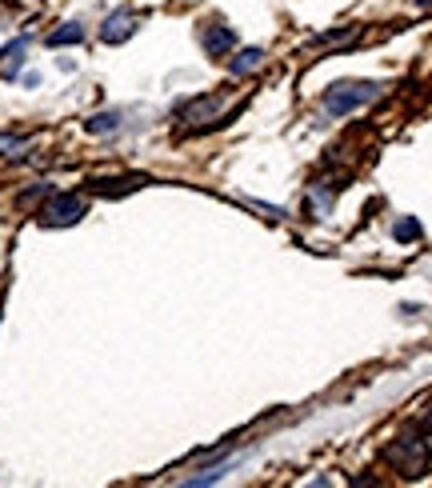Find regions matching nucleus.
<instances>
[{"label": "nucleus", "mask_w": 432, "mask_h": 488, "mask_svg": "<svg viewBox=\"0 0 432 488\" xmlns=\"http://www.w3.org/2000/svg\"><path fill=\"white\" fill-rule=\"evenodd\" d=\"M360 36V28H333V33H320L305 45V53H325V48H345L353 45V40Z\"/></svg>", "instance_id": "5"}, {"label": "nucleus", "mask_w": 432, "mask_h": 488, "mask_svg": "<svg viewBox=\"0 0 432 488\" xmlns=\"http://www.w3.org/2000/svg\"><path fill=\"white\" fill-rule=\"evenodd\" d=\"M25 48H28V40H25V36H20V40H13V45L5 48V68H0V73H5L8 80H16L20 65H25Z\"/></svg>", "instance_id": "9"}, {"label": "nucleus", "mask_w": 432, "mask_h": 488, "mask_svg": "<svg viewBox=\"0 0 432 488\" xmlns=\"http://www.w3.org/2000/svg\"><path fill=\"white\" fill-rule=\"evenodd\" d=\"M216 108H220L216 97H196V100H188V105L180 108V120H208Z\"/></svg>", "instance_id": "8"}, {"label": "nucleus", "mask_w": 432, "mask_h": 488, "mask_svg": "<svg viewBox=\"0 0 432 488\" xmlns=\"http://www.w3.org/2000/svg\"><path fill=\"white\" fill-rule=\"evenodd\" d=\"M380 93H385V88L373 85V80H348V85H333L325 93V113L328 117H348V113H357V108L380 100Z\"/></svg>", "instance_id": "1"}, {"label": "nucleus", "mask_w": 432, "mask_h": 488, "mask_svg": "<svg viewBox=\"0 0 432 488\" xmlns=\"http://www.w3.org/2000/svg\"><path fill=\"white\" fill-rule=\"evenodd\" d=\"M200 40H205V53L208 56H225L228 48L236 45V33H233V28H225V25H213Z\"/></svg>", "instance_id": "6"}, {"label": "nucleus", "mask_w": 432, "mask_h": 488, "mask_svg": "<svg viewBox=\"0 0 432 488\" xmlns=\"http://www.w3.org/2000/svg\"><path fill=\"white\" fill-rule=\"evenodd\" d=\"M260 65H265V53H260V48H245V53H236V56H233V76L256 73Z\"/></svg>", "instance_id": "10"}, {"label": "nucleus", "mask_w": 432, "mask_h": 488, "mask_svg": "<svg viewBox=\"0 0 432 488\" xmlns=\"http://www.w3.org/2000/svg\"><path fill=\"white\" fill-rule=\"evenodd\" d=\"M136 25H140V16L133 8H116V13L105 16V25H100V40H105V45H125V40L136 33Z\"/></svg>", "instance_id": "4"}, {"label": "nucleus", "mask_w": 432, "mask_h": 488, "mask_svg": "<svg viewBox=\"0 0 432 488\" xmlns=\"http://www.w3.org/2000/svg\"><path fill=\"white\" fill-rule=\"evenodd\" d=\"M425 421H428V424H432V401H428V412H425Z\"/></svg>", "instance_id": "15"}, {"label": "nucleus", "mask_w": 432, "mask_h": 488, "mask_svg": "<svg viewBox=\"0 0 432 488\" xmlns=\"http://www.w3.org/2000/svg\"><path fill=\"white\" fill-rule=\"evenodd\" d=\"M417 5H432V0H417Z\"/></svg>", "instance_id": "16"}, {"label": "nucleus", "mask_w": 432, "mask_h": 488, "mask_svg": "<svg viewBox=\"0 0 432 488\" xmlns=\"http://www.w3.org/2000/svg\"><path fill=\"white\" fill-rule=\"evenodd\" d=\"M393 237L397 240H417L420 237V225H417L413 217H405V220H397V225H393Z\"/></svg>", "instance_id": "14"}, {"label": "nucleus", "mask_w": 432, "mask_h": 488, "mask_svg": "<svg viewBox=\"0 0 432 488\" xmlns=\"http://www.w3.org/2000/svg\"><path fill=\"white\" fill-rule=\"evenodd\" d=\"M0 28H5V20H0Z\"/></svg>", "instance_id": "17"}, {"label": "nucleus", "mask_w": 432, "mask_h": 488, "mask_svg": "<svg viewBox=\"0 0 432 488\" xmlns=\"http://www.w3.org/2000/svg\"><path fill=\"white\" fill-rule=\"evenodd\" d=\"M385 461L405 476H420L428 469V444L420 436H400V441H393L385 449Z\"/></svg>", "instance_id": "2"}, {"label": "nucleus", "mask_w": 432, "mask_h": 488, "mask_svg": "<svg viewBox=\"0 0 432 488\" xmlns=\"http://www.w3.org/2000/svg\"><path fill=\"white\" fill-rule=\"evenodd\" d=\"M28 148V137H16V132H0V157H20Z\"/></svg>", "instance_id": "13"}, {"label": "nucleus", "mask_w": 432, "mask_h": 488, "mask_svg": "<svg viewBox=\"0 0 432 488\" xmlns=\"http://www.w3.org/2000/svg\"><path fill=\"white\" fill-rule=\"evenodd\" d=\"M120 128V113H96L85 120V132H93V137H105V132H116Z\"/></svg>", "instance_id": "11"}, {"label": "nucleus", "mask_w": 432, "mask_h": 488, "mask_svg": "<svg viewBox=\"0 0 432 488\" xmlns=\"http://www.w3.org/2000/svg\"><path fill=\"white\" fill-rule=\"evenodd\" d=\"M80 40H85V25H76V20H68L65 28H56V33L48 36V45L60 48V45H80Z\"/></svg>", "instance_id": "12"}, {"label": "nucleus", "mask_w": 432, "mask_h": 488, "mask_svg": "<svg viewBox=\"0 0 432 488\" xmlns=\"http://www.w3.org/2000/svg\"><path fill=\"white\" fill-rule=\"evenodd\" d=\"M145 185V177H120V180H93V192L100 197H125V192H133Z\"/></svg>", "instance_id": "7"}, {"label": "nucleus", "mask_w": 432, "mask_h": 488, "mask_svg": "<svg viewBox=\"0 0 432 488\" xmlns=\"http://www.w3.org/2000/svg\"><path fill=\"white\" fill-rule=\"evenodd\" d=\"M80 217H85V200L73 197V192H60V197H53L40 208V225L45 229H68V225H76Z\"/></svg>", "instance_id": "3"}]
</instances>
